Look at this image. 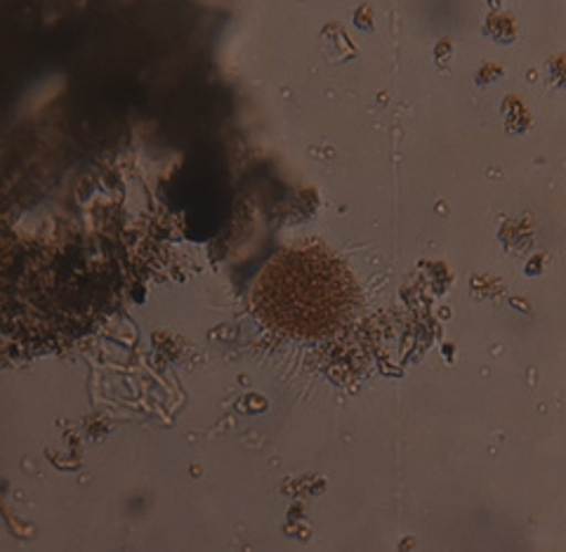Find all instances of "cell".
Listing matches in <instances>:
<instances>
[{"mask_svg":"<svg viewBox=\"0 0 566 552\" xmlns=\"http://www.w3.org/2000/svg\"><path fill=\"white\" fill-rule=\"evenodd\" d=\"M260 322L291 337H326L359 308L357 281L324 246H293L272 258L253 291Z\"/></svg>","mask_w":566,"mask_h":552,"instance_id":"1","label":"cell"}]
</instances>
